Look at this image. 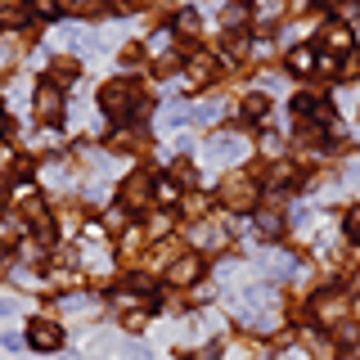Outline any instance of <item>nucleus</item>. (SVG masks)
<instances>
[{
  "label": "nucleus",
  "instance_id": "nucleus-1",
  "mask_svg": "<svg viewBox=\"0 0 360 360\" xmlns=\"http://www.w3.org/2000/svg\"><path fill=\"white\" fill-rule=\"evenodd\" d=\"M221 198H225V207H230V212H252V207H257V180L230 176V180L221 185Z\"/></svg>",
  "mask_w": 360,
  "mask_h": 360
},
{
  "label": "nucleus",
  "instance_id": "nucleus-2",
  "mask_svg": "<svg viewBox=\"0 0 360 360\" xmlns=\"http://www.w3.org/2000/svg\"><path fill=\"white\" fill-rule=\"evenodd\" d=\"M311 315L320 324H342L347 320V292H338V288H324V292H315V302H311Z\"/></svg>",
  "mask_w": 360,
  "mask_h": 360
},
{
  "label": "nucleus",
  "instance_id": "nucleus-3",
  "mask_svg": "<svg viewBox=\"0 0 360 360\" xmlns=\"http://www.w3.org/2000/svg\"><path fill=\"white\" fill-rule=\"evenodd\" d=\"M207 158H212V162H234V158H243V140H239V135H230V131L212 135Z\"/></svg>",
  "mask_w": 360,
  "mask_h": 360
},
{
  "label": "nucleus",
  "instance_id": "nucleus-4",
  "mask_svg": "<svg viewBox=\"0 0 360 360\" xmlns=\"http://www.w3.org/2000/svg\"><path fill=\"white\" fill-rule=\"evenodd\" d=\"M292 140H297L302 149H320V144H324V122L297 117V122H292Z\"/></svg>",
  "mask_w": 360,
  "mask_h": 360
},
{
  "label": "nucleus",
  "instance_id": "nucleus-5",
  "mask_svg": "<svg viewBox=\"0 0 360 360\" xmlns=\"http://www.w3.org/2000/svg\"><path fill=\"white\" fill-rule=\"evenodd\" d=\"M153 198V180L149 176H131L127 185H122V202H131V207H149Z\"/></svg>",
  "mask_w": 360,
  "mask_h": 360
},
{
  "label": "nucleus",
  "instance_id": "nucleus-6",
  "mask_svg": "<svg viewBox=\"0 0 360 360\" xmlns=\"http://www.w3.org/2000/svg\"><path fill=\"white\" fill-rule=\"evenodd\" d=\"M202 275V257L198 252H189V257H180V262L167 270V279H172V284H194V279Z\"/></svg>",
  "mask_w": 360,
  "mask_h": 360
},
{
  "label": "nucleus",
  "instance_id": "nucleus-7",
  "mask_svg": "<svg viewBox=\"0 0 360 360\" xmlns=\"http://www.w3.org/2000/svg\"><path fill=\"white\" fill-rule=\"evenodd\" d=\"M27 342H32V347H41V352L59 347V324H50V320H37V324L27 329Z\"/></svg>",
  "mask_w": 360,
  "mask_h": 360
},
{
  "label": "nucleus",
  "instance_id": "nucleus-8",
  "mask_svg": "<svg viewBox=\"0 0 360 360\" xmlns=\"http://www.w3.org/2000/svg\"><path fill=\"white\" fill-rule=\"evenodd\" d=\"M37 104H41V112H45V117H59V112H63V99L54 95V86H41Z\"/></svg>",
  "mask_w": 360,
  "mask_h": 360
},
{
  "label": "nucleus",
  "instance_id": "nucleus-9",
  "mask_svg": "<svg viewBox=\"0 0 360 360\" xmlns=\"http://www.w3.org/2000/svg\"><path fill=\"white\" fill-rule=\"evenodd\" d=\"M257 234H266V239H279V234H284V221H279L275 212H262V217H257Z\"/></svg>",
  "mask_w": 360,
  "mask_h": 360
},
{
  "label": "nucleus",
  "instance_id": "nucleus-10",
  "mask_svg": "<svg viewBox=\"0 0 360 360\" xmlns=\"http://www.w3.org/2000/svg\"><path fill=\"white\" fill-rule=\"evenodd\" d=\"M266 108H270V99H266V95H248V99H243V117H248V122H262V117H266Z\"/></svg>",
  "mask_w": 360,
  "mask_h": 360
},
{
  "label": "nucleus",
  "instance_id": "nucleus-11",
  "mask_svg": "<svg viewBox=\"0 0 360 360\" xmlns=\"http://www.w3.org/2000/svg\"><path fill=\"white\" fill-rule=\"evenodd\" d=\"M292 180H297V167H292V162H275V167H270V185H292Z\"/></svg>",
  "mask_w": 360,
  "mask_h": 360
},
{
  "label": "nucleus",
  "instance_id": "nucleus-12",
  "mask_svg": "<svg viewBox=\"0 0 360 360\" xmlns=\"http://www.w3.org/2000/svg\"><path fill=\"white\" fill-rule=\"evenodd\" d=\"M288 68H292V72H311V68H315V54L307 50V45H302V50H292V54H288Z\"/></svg>",
  "mask_w": 360,
  "mask_h": 360
},
{
  "label": "nucleus",
  "instance_id": "nucleus-13",
  "mask_svg": "<svg viewBox=\"0 0 360 360\" xmlns=\"http://www.w3.org/2000/svg\"><path fill=\"white\" fill-rule=\"evenodd\" d=\"M333 338H338V342H347V347H352V342H360V324H356V320H342V324H333Z\"/></svg>",
  "mask_w": 360,
  "mask_h": 360
},
{
  "label": "nucleus",
  "instance_id": "nucleus-14",
  "mask_svg": "<svg viewBox=\"0 0 360 360\" xmlns=\"http://www.w3.org/2000/svg\"><path fill=\"white\" fill-rule=\"evenodd\" d=\"M50 77H54V82H63V86H68V82H72V77H77V63H72V59L54 63V68H50Z\"/></svg>",
  "mask_w": 360,
  "mask_h": 360
},
{
  "label": "nucleus",
  "instance_id": "nucleus-15",
  "mask_svg": "<svg viewBox=\"0 0 360 360\" xmlns=\"http://www.w3.org/2000/svg\"><path fill=\"white\" fill-rule=\"evenodd\" d=\"M221 22H225V27H243V22H248V9H243V5H230V9L221 14Z\"/></svg>",
  "mask_w": 360,
  "mask_h": 360
},
{
  "label": "nucleus",
  "instance_id": "nucleus-16",
  "mask_svg": "<svg viewBox=\"0 0 360 360\" xmlns=\"http://www.w3.org/2000/svg\"><path fill=\"white\" fill-rule=\"evenodd\" d=\"M324 37H329V45H333V50H347V37H352V32H347V27H329Z\"/></svg>",
  "mask_w": 360,
  "mask_h": 360
},
{
  "label": "nucleus",
  "instance_id": "nucleus-17",
  "mask_svg": "<svg viewBox=\"0 0 360 360\" xmlns=\"http://www.w3.org/2000/svg\"><path fill=\"white\" fill-rule=\"evenodd\" d=\"M176 27H180V32H194V27H198V14H194V9H185V14L176 18Z\"/></svg>",
  "mask_w": 360,
  "mask_h": 360
},
{
  "label": "nucleus",
  "instance_id": "nucleus-18",
  "mask_svg": "<svg viewBox=\"0 0 360 360\" xmlns=\"http://www.w3.org/2000/svg\"><path fill=\"white\" fill-rule=\"evenodd\" d=\"M153 194H158V198H162V202H176V194H180V189H176V185H158V189H153Z\"/></svg>",
  "mask_w": 360,
  "mask_h": 360
},
{
  "label": "nucleus",
  "instance_id": "nucleus-19",
  "mask_svg": "<svg viewBox=\"0 0 360 360\" xmlns=\"http://www.w3.org/2000/svg\"><path fill=\"white\" fill-rule=\"evenodd\" d=\"M284 360H307V356H302V352H288V356H284Z\"/></svg>",
  "mask_w": 360,
  "mask_h": 360
},
{
  "label": "nucleus",
  "instance_id": "nucleus-20",
  "mask_svg": "<svg viewBox=\"0 0 360 360\" xmlns=\"http://www.w3.org/2000/svg\"><path fill=\"white\" fill-rule=\"evenodd\" d=\"M0 202H5V185H0Z\"/></svg>",
  "mask_w": 360,
  "mask_h": 360
}]
</instances>
